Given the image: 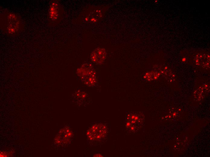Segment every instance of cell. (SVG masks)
<instances>
[{"instance_id":"cell-1","label":"cell","mask_w":210,"mask_h":157,"mask_svg":"<svg viewBox=\"0 0 210 157\" xmlns=\"http://www.w3.org/2000/svg\"><path fill=\"white\" fill-rule=\"evenodd\" d=\"M77 73L81 81L86 85L94 86L97 82L96 72L90 63L83 64L77 69Z\"/></svg>"},{"instance_id":"cell-2","label":"cell","mask_w":210,"mask_h":157,"mask_svg":"<svg viewBox=\"0 0 210 157\" xmlns=\"http://www.w3.org/2000/svg\"><path fill=\"white\" fill-rule=\"evenodd\" d=\"M107 127L102 123L93 125L87 131V136L90 140L95 141L104 138L107 133Z\"/></svg>"},{"instance_id":"cell-3","label":"cell","mask_w":210,"mask_h":157,"mask_svg":"<svg viewBox=\"0 0 210 157\" xmlns=\"http://www.w3.org/2000/svg\"><path fill=\"white\" fill-rule=\"evenodd\" d=\"M107 56L106 50L103 47H98L93 50L90 55L91 61L94 63L100 65L106 60Z\"/></svg>"},{"instance_id":"cell-4","label":"cell","mask_w":210,"mask_h":157,"mask_svg":"<svg viewBox=\"0 0 210 157\" xmlns=\"http://www.w3.org/2000/svg\"><path fill=\"white\" fill-rule=\"evenodd\" d=\"M59 9L58 4L53 2L50 6L49 11V16L50 19L52 21L57 19L59 16Z\"/></svg>"},{"instance_id":"cell-5","label":"cell","mask_w":210,"mask_h":157,"mask_svg":"<svg viewBox=\"0 0 210 157\" xmlns=\"http://www.w3.org/2000/svg\"><path fill=\"white\" fill-rule=\"evenodd\" d=\"M96 156V157H97H97H98V156H99H99H100V157H101V156H102V155H100V154H95L94 155V156Z\"/></svg>"}]
</instances>
